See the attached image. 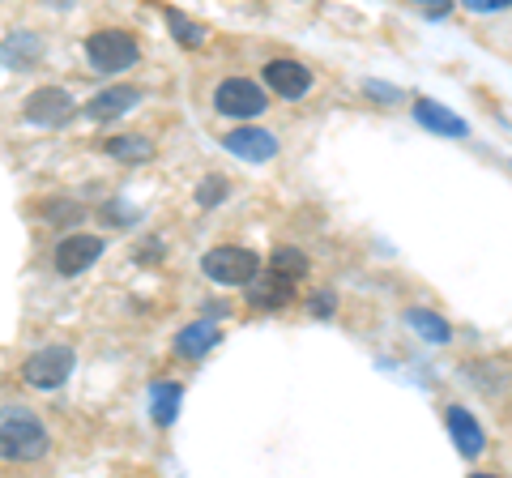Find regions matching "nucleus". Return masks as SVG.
<instances>
[{
    "label": "nucleus",
    "mask_w": 512,
    "mask_h": 478,
    "mask_svg": "<svg viewBox=\"0 0 512 478\" xmlns=\"http://www.w3.org/2000/svg\"><path fill=\"white\" fill-rule=\"evenodd\" d=\"M47 427L26 406L0 410V457L9 461H43L47 457Z\"/></svg>",
    "instance_id": "obj_1"
},
{
    "label": "nucleus",
    "mask_w": 512,
    "mask_h": 478,
    "mask_svg": "<svg viewBox=\"0 0 512 478\" xmlns=\"http://www.w3.org/2000/svg\"><path fill=\"white\" fill-rule=\"evenodd\" d=\"M86 56H90L94 73H124L141 60V47L128 30L107 26V30H94V35L86 39Z\"/></svg>",
    "instance_id": "obj_2"
},
{
    "label": "nucleus",
    "mask_w": 512,
    "mask_h": 478,
    "mask_svg": "<svg viewBox=\"0 0 512 478\" xmlns=\"http://www.w3.org/2000/svg\"><path fill=\"white\" fill-rule=\"evenodd\" d=\"M77 368V355H73V346H64V342H52V346H39L35 355H26L22 363V380L30 389H60L64 380H69V372Z\"/></svg>",
    "instance_id": "obj_3"
},
{
    "label": "nucleus",
    "mask_w": 512,
    "mask_h": 478,
    "mask_svg": "<svg viewBox=\"0 0 512 478\" xmlns=\"http://www.w3.org/2000/svg\"><path fill=\"white\" fill-rule=\"evenodd\" d=\"M201 269L205 278L218 282V286H248L256 274H261V257L252 248H235V244H222V248H210L201 257Z\"/></svg>",
    "instance_id": "obj_4"
},
{
    "label": "nucleus",
    "mask_w": 512,
    "mask_h": 478,
    "mask_svg": "<svg viewBox=\"0 0 512 478\" xmlns=\"http://www.w3.org/2000/svg\"><path fill=\"white\" fill-rule=\"evenodd\" d=\"M214 107L222 111V116H231V120H252V116H261V111L269 107L265 99V90L252 82V77H227L218 90H214Z\"/></svg>",
    "instance_id": "obj_5"
},
{
    "label": "nucleus",
    "mask_w": 512,
    "mask_h": 478,
    "mask_svg": "<svg viewBox=\"0 0 512 478\" xmlns=\"http://www.w3.org/2000/svg\"><path fill=\"white\" fill-rule=\"evenodd\" d=\"M22 111H26L30 124H39V129H60V124H69L77 116V103H73V94L64 86H39L26 99Z\"/></svg>",
    "instance_id": "obj_6"
},
{
    "label": "nucleus",
    "mask_w": 512,
    "mask_h": 478,
    "mask_svg": "<svg viewBox=\"0 0 512 478\" xmlns=\"http://www.w3.org/2000/svg\"><path fill=\"white\" fill-rule=\"evenodd\" d=\"M103 257V235H90V231H69L56 244L52 252V261H56V274L64 278H77V274H86V269Z\"/></svg>",
    "instance_id": "obj_7"
},
{
    "label": "nucleus",
    "mask_w": 512,
    "mask_h": 478,
    "mask_svg": "<svg viewBox=\"0 0 512 478\" xmlns=\"http://www.w3.org/2000/svg\"><path fill=\"white\" fill-rule=\"evenodd\" d=\"M222 146H227L235 158H244V163H269V158L278 154V137L269 129H252V124H244V129H231L227 137H222Z\"/></svg>",
    "instance_id": "obj_8"
},
{
    "label": "nucleus",
    "mask_w": 512,
    "mask_h": 478,
    "mask_svg": "<svg viewBox=\"0 0 512 478\" xmlns=\"http://www.w3.org/2000/svg\"><path fill=\"white\" fill-rule=\"evenodd\" d=\"M265 86L278 94V99H303V94L312 90V73L308 65H299V60H269L265 65Z\"/></svg>",
    "instance_id": "obj_9"
},
{
    "label": "nucleus",
    "mask_w": 512,
    "mask_h": 478,
    "mask_svg": "<svg viewBox=\"0 0 512 478\" xmlns=\"http://www.w3.org/2000/svg\"><path fill=\"white\" fill-rule=\"evenodd\" d=\"M291 299H295V282L282 278L278 269H261V274L248 282V304H252V308L274 312V308H286Z\"/></svg>",
    "instance_id": "obj_10"
},
{
    "label": "nucleus",
    "mask_w": 512,
    "mask_h": 478,
    "mask_svg": "<svg viewBox=\"0 0 512 478\" xmlns=\"http://www.w3.org/2000/svg\"><path fill=\"white\" fill-rule=\"evenodd\" d=\"M444 423H448V436H453V444H457V453L461 457H483V449H487V432L478 427V419L466 410V406H448V414H444Z\"/></svg>",
    "instance_id": "obj_11"
},
{
    "label": "nucleus",
    "mask_w": 512,
    "mask_h": 478,
    "mask_svg": "<svg viewBox=\"0 0 512 478\" xmlns=\"http://www.w3.org/2000/svg\"><path fill=\"white\" fill-rule=\"evenodd\" d=\"M414 120H419L427 133H436V137H466L470 133V124L461 120L457 111H448L444 103H436V99H419V103H414Z\"/></svg>",
    "instance_id": "obj_12"
},
{
    "label": "nucleus",
    "mask_w": 512,
    "mask_h": 478,
    "mask_svg": "<svg viewBox=\"0 0 512 478\" xmlns=\"http://www.w3.org/2000/svg\"><path fill=\"white\" fill-rule=\"evenodd\" d=\"M218 342H222V329L214 321H197V325H184L180 333H175V355L201 359V355H210Z\"/></svg>",
    "instance_id": "obj_13"
},
{
    "label": "nucleus",
    "mask_w": 512,
    "mask_h": 478,
    "mask_svg": "<svg viewBox=\"0 0 512 478\" xmlns=\"http://www.w3.org/2000/svg\"><path fill=\"white\" fill-rule=\"evenodd\" d=\"M146 94H141L137 86H111V90H103L99 99H90V116L94 120H116V116H124V111H133Z\"/></svg>",
    "instance_id": "obj_14"
},
{
    "label": "nucleus",
    "mask_w": 512,
    "mask_h": 478,
    "mask_svg": "<svg viewBox=\"0 0 512 478\" xmlns=\"http://www.w3.org/2000/svg\"><path fill=\"white\" fill-rule=\"evenodd\" d=\"M39 56H43V43L30 35V30H18L13 39L0 43V60H5L9 69H35Z\"/></svg>",
    "instance_id": "obj_15"
},
{
    "label": "nucleus",
    "mask_w": 512,
    "mask_h": 478,
    "mask_svg": "<svg viewBox=\"0 0 512 478\" xmlns=\"http://www.w3.org/2000/svg\"><path fill=\"white\" fill-rule=\"evenodd\" d=\"M180 402H184V389L175 385V380H158V385H150V419L171 427L175 414H180Z\"/></svg>",
    "instance_id": "obj_16"
},
{
    "label": "nucleus",
    "mask_w": 512,
    "mask_h": 478,
    "mask_svg": "<svg viewBox=\"0 0 512 478\" xmlns=\"http://www.w3.org/2000/svg\"><path fill=\"white\" fill-rule=\"evenodd\" d=\"M406 325L419 333V338H427V342H436V346H444L448 338H453V325L444 321V316H436V312H427V308H410L406 312Z\"/></svg>",
    "instance_id": "obj_17"
},
{
    "label": "nucleus",
    "mask_w": 512,
    "mask_h": 478,
    "mask_svg": "<svg viewBox=\"0 0 512 478\" xmlns=\"http://www.w3.org/2000/svg\"><path fill=\"white\" fill-rule=\"evenodd\" d=\"M107 154L120 158V163H146V158H154V141L141 133H120L107 141Z\"/></svg>",
    "instance_id": "obj_18"
},
{
    "label": "nucleus",
    "mask_w": 512,
    "mask_h": 478,
    "mask_svg": "<svg viewBox=\"0 0 512 478\" xmlns=\"http://www.w3.org/2000/svg\"><path fill=\"white\" fill-rule=\"evenodd\" d=\"M269 269H278L282 278L299 282V278L312 274V261H308V252H299V248H278L274 257H269Z\"/></svg>",
    "instance_id": "obj_19"
},
{
    "label": "nucleus",
    "mask_w": 512,
    "mask_h": 478,
    "mask_svg": "<svg viewBox=\"0 0 512 478\" xmlns=\"http://www.w3.org/2000/svg\"><path fill=\"white\" fill-rule=\"evenodd\" d=\"M167 26H171L175 43H184V47H201V43H205V26L192 22V18H184L180 9H167Z\"/></svg>",
    "instance_id": "obj_20"
},
{
    "label": "nucleus",
    "mask_w": 512,
    "mask_h": 478,
    "mask_svg": "<svg viewBox=\"0 0 512 478\" xmlns=\"http://www.w3.org/2000/svg\"><path fill=\"white\" fill-rule=\"evenodd\" d=\"M227 193H231L227 175H205V180L197 184V193H192V197H197L201 210H214V205H222V197H227Z\"/></svg>",
    "instance_id": "obj_21"
},
{
    "label": "nucleus",
    "mask_w": 512,
    "mask_h": 478,
    "mask_svg": "<svg viewBox=\"0 0 512 478\" xmlns=\"http://www.w3.org/2000/svg\"><path fill=\"white\" fill-rule=\"evenodd\" d=\"M470 13H500V9H512V0H461Z\"/></svg>",
    "instance_id": "obj_22"
},
{
    "label": "nucleus",
    "mask_w": 512,
    "mask_h": 478,
    "mask_svg": "<svg viewBox=\"0 0 512 478\" xmlns=\"http://www.w3.org/2000/svg\"><path fill=\"white\" fill-rule=\"evenodd\" d=\"M312 316H333V308H338V299H333L329 291H320V295H312Z\"/></svg>",
    "instance_id": "obj_23"
},
{
    "label": "nucleus",
    "mask_w": 512,
    "mask_h": 478,
    "mask_svg": "<svg viewBox=\"0 0 512 478\" xmlns=\"http://www.w3.org/2000/svg\"><path fill=\"white\" fill-rule=\"evenodd\" d=\"M47 218H52V222H73V218H82V205H52Z\"/></svg>",
    "instance_id": "obj_24"
},
{
    "label": "nucleus",
    "mask_w": 512,
    "mask_h": 478,
    "mask_svg": "<svg viewBox=\"0 0 512 478\" xmlns=\"http://www.w3.org/2000/svg\"><path fill=\"white\" fill-rule=\"evenodd\" d=\"M367 94H376L380 103H397V90H389V86H380V82H367Z\"/></svg>",
    "instance_id": "obj_25"
},
{
    "label": "nucleus",
    "mask_w": 512,
    "mask_h": 478,
    "mask_svg": "<svg viewBox=\"0 0 512 478\" xmlns=\"http://www.w3.org/2000/svg\"><path fill=\"white\" fill-rule=\"evenodd\" d=\"M47 5H56V9H73V0H47Z\"/></svg>",
    "instance_id": "obj_26"
},
{
    "label": "nucleus",
    "mask_w": 512,
    "mask_h": 478,
    "mask_svg": "<svg viewBox=\"0 0 512 478\" xmlns=\"http://www.w3.org/2000/svg\"><path fill=\"white\" fill-rule=\"evenodd\" d=\"M410 5H448V0H410Z\"/></svg>",
    "instance_id": "obj_27"
}]
</instances>
